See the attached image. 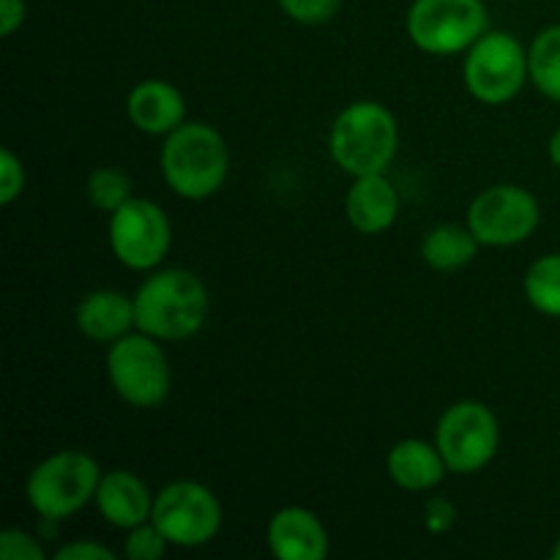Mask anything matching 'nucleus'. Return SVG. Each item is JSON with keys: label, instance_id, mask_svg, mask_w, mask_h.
I'll use <instances>...</instances> for the list:
<instances>
[{"label": "nucleus", "instance_id": "obj_25", "mask_svg": "<svg viewBox=\"0 0 560 560\" xmlns=\"http://www.w3.org/2000/svg\"><path fill=\"white\" fill-rule=\"evenodd\" d=\"M25 191V164L11 148L0 151V206H11Z\"/></svg>", "mask_w": 560, "mask_h": 560}, {"label": "nucleus", "instance_id": "obj_23", "mask_svg": "<svg viewBox=\"0 0 560 560\" xmlns=\"http://www.w3.org/2000/svg\"><path fill=\"white\" fill-rule=\"evenodd\" d=\"M279 9L301 25H326L334 20L342 0H277Z\"/></svg>", "mask_w": 560, "mask_h": 560}, {"label": "nucleus", "instance_id": "obj_28", "mask_svg": "<svg viewBox=\"0 0 560 560\" xmlns=\"http://www.w3.org/2000/svg\"><path fill=\"white\" fill-rule=\"evenodd\" d=\"M27 3L25 0H0V36L9 38L25 25Z\"/></svg>", "mask_w": 560, "mask_h": 560}, {"label": "nucleus", "instance_id": "obj_30", "mask_svg": "<svg viewBox=\"0 0 560 560\" xmlns=\"http://www.w3.org/2000/svg\"><path fill=\"white\" fill-rule=\"evenodd\" d=\"M552 560H560V539H558V545L552 547Z\"/></svg>", "mask_w": 560, "mask_h": 560}, {"label": "nucleus", "instance_id": "obj_22", "mask_svg": "<svg viewBox=\"0 0 560 560\" xmlns=\"http://www.w3.org/2000/svg\"><path fill=\"white\" fill-rule=\"evenodd\" d=\"M167 539H164L162 530L153 525V520L148 523L135 525V528L126 530V539H124V558L129 560H162L167 556Z\"/></svg>", "mask_w": 560, "mask_h": 560}, {"label": "nucleus", "instance_id": "obj_27", "mask_svg": "<svg viewBox=\"0 0 560 560\" xmlns=\"http://www.w3.org/2000/svg\"><path fill=\"white\" fill-rule=\"evenodd\" d=\"M454 523H457V509L448 498L432 495L424 503V525L430 534H446L454 528Z\"/></svg>", "mask_w": 560, "mask_h": 560}, {"label": "nucleus", "instance_id": "obj_7", "mask_svg": "<svg viewBox=\"0 0 560 560\" xmlns=\"http://www.w3.org/2000/svg\"><path fill=\"white\" fill-rule=\"evenodd\" d=\"M435 446L446 459L448 474H479L501 448L498 416L479 399H459L448 405L438 419Z\"/></svg>", "mask_w": 560, "mask_h": 560}, {"label": "nucleus", "instance_id": "obj_3", "mask_svg": "<svg viewBox=\"0 0 560 560\" xmlns=\"http://www.w3.org/2000/svg\"><path fill=\"white\" fill-rule=\"evenodd\" d=\"M399 148V126L392 109L381 102L348 104L328 131V153L342 173L377 175L392 167Z\"/></svg>", "mask_w": 560, "mask_h": 560}, {"label": "nucleus", "instance_id": "obj_11", "mask_svg": "<svg viewBox=\"0 0 560 560\" xmlns=\"http://www.w3.org/2000/svg\"><path fill=\"white\" fill-rule=\"evenodd\" d=\"M173 228L159 202L131 197L109 213V249L131 271H153L167 257Z\"/></svg>", "mask_w": 560, "mask_h": 560}, {"label": "nucleus", "instance_id": "obj_12", "mask_svg": "<svg viewBox=\"0 0 560 560\" xmlns=\"http://www.w3.org/2000/svg\"><path fill=\"white\" fill-rule=\"evenodd\" d=\"M268 550L279 560H323L328 556V530L315 512L284 506L268 520Z\"/></svg>", "mask_w": 560, "mask_h": 560}, {"label": "nucleus", "instance_id": "obj_16", "mask_svg": "<svg viewBox=\"0 0 560 560\" xmlns=\"http://www.w3.org/2000/svg\"><path fill=\"white\" fill-rule=\"evenodd\" d=\"M345 217L361 235H381L397 222L399 195L386 173L359 175L345 197Z\"/></svg>", "mask_w": 560, "mask_h": 560}, {"label": "nucleus", "instance_id": "obj_21", "mask_svg": "<svg viewBox=\"0 0 560 560\" xmlns=\"http://www.w3.org/2000/svg\"><path fill=\"white\" fill-rule=\"evenodd\" d=\"M85 197L96 211L115 213L131 197V178L120 167H98L88 175Z\"/></svg>", "mask_w": 560, "mask_h": 560}, {"label": "nucleus", "instance_id": "obj_2", "mask_svg": "<svg viewBox=\"0 0 560 560\" xmlns=\"http://www.w3.org/2000/svg\"><path fill=\"white\" fill-rule=\"evenodd\" d=\"M164 184L191 202L208 200L224 186L230 173L228 140L202 120H184L164 137L162 156Z\"/></svg>", "mask_w": 560, "mask_h": 560}, {"label": "nucleus", "instance_id": "obj_13", "mask_svg": "<svg viewBox=\"0 0 560 560\" xmlns=\"http://www.w3.org/2000/svg\"><path fill=\"white\" fill-rule=\"evenodd\" d=\"M126 115L142 135L167 137L186 120L184 93L167 80H142L126 96Z\"/></svg>", "mask_w": 560, "mask_h": 560}, {"label": "nucleus", "instance_id": "obj_9", "mask_svg": "<svg viewBox=\"0 0 560 560\" xmlns=\"http://www.w3.org/2000/svg\"><path fill=\"white\" fill-rule=\"evenodd\" d=\"M153 525L173 547H206L219 536L224 512L219 498L206 485L178 479L164 485L153 498Z\"/></svg>", "mask_w": 560, "mask_h": 560}, {"label": "nucleus", "instance_id": "obj_15", "mask_svg": "<svg viewBox=\"0 0 560 560\" xmlns=\"http://www.w3.org/2000/svg\"><path fill=\"white\" fill-rule=\"evenodd\" d=\"M77 331L96 345H113L137 328L135 295L120 290H93L77 304Z\"/></svg>", "mask_w": 560, "mask_h": 560}, {"label": "nucleus", "instance_id": "obj_29", "mask_svg": "<svg viewBox=\"0 0 560 560\" xmlns=\"http://www.w3.org/2000/svg\"><path fill=\"white\" fill-rule=\"evenodd\" d=\"M547 156H550V162L560 170V129L552 131L550 142H547Z\"/></svg>", "mask_w": 560, "mask_h": 560}, {"label": "nucleus", "instance_id": "obj_1", "mask_svg": "<svg viewBox=\"0 0 560 560\" xmlns=\"http://www.w3.org/2000/svg\"><path fill=\"white\" fill-rule=\"evenodd\" d=\"M211 299L197 273L186 268L153 271L135 293L137 331L159 342H184L208 320Z\"/></svg>", "mask_w": 560, "mask_h": 560}, {"label": "nucleus", "instance_id": "obj_17", "mask_svg": "<svg viewBox=\"0 0 560 560\" xmlns=\"http://www.w3.org/2000/svg\"><path fill=\"white\" fill-rule=\"evenodd\" d=\"M386 474L399 490L427 492L435 490L446 479V459L441 457L435 443L419 441V438H405L394 443L386 457Z\"/></svg>", "mask_w": 560, "mask_h": 560}, {"label": "nucleus", "instance_id": "obj_8", "mask_svg": "<svg viewBox=\"0 0 560 560\" xmlns=\"http://www.w3.org/2000/svg\"><path fill=\"white\" fill-rule=\"evenodd\" d=\"M465 88L470 96L490 107H501L517 98L528 74V49L517 36L503 31H487L474 47L465 52L463 66Z\"/></svg>", "mask_w": 560, "mask_h": 560}, {"label": "nucleus", "instance_id": "obj_10", "mask_svg": "<svg viewBox=\"0 0 560 560\" xmlns=\"http://www.w3.org/2000/svg\"><path fill=\"white\" fill-rule=\"evenodd\" d=\"M539 200L520 184H495L468 206L465 224L481 246H517L539 228Z\"/></svg>", "mask_w": 560, "mask_h": 560}, {"label": "nucleus", "instance_id": "obj_18", "mask_svg": "<svg viewBox=\"0 0 560 560\" xmlns=\"http://www.w3.org/2000/svg\"><path fill=\"white\" fill-rule=\"evenodd\" d=\"M479 238L470 233L468 224H438L421 241V257H424L427 266L432 271L452 273L465 268L468 262H474V257L479 255Z\"/></svg>", "mask_w": 560, "mask_h": 560}, {"label": "nucleus", "instance_id": "obj_4", "mask_svg": "<svg viewBox=\"0 0 560 560\" xmlns=\"http://www.w3.org/2000/svg\"><path fill=\"white\" fill-rule=\"evenodd\" d=\"M102 468L80 448H63L44 457L27 474L25 498L44 523H63L96 498Z\"/></svg>", "mask_w": 560, "mask_h": 560}, {"label": "nucleus", "instance_id": "obj_20", "mask_svg": "<svg viewBox=\"0 0 560 560\" xmlns=\"http://www.w3.org/2000/svg\"><path fill=\"white\" fill-rule=\"evenodd\" d=\"M523 288L525 299L536 312L547 317H560V252L530 262Z\"/></svg>", "mask_w": 560, "mask_h": 560}, {"label": "nucleus", "instance_id": "obj_19", "mask_svg": "<svg viewBox=\"0 0 560 560\" xmlns=\"http://www.w3.org/2000/svg\"><path fill=\"white\" fill-rule=\"evenodd\" d=\"M528 74L541 96L560 104V25L536 33L528 47Z\"/></svg>", "mask_w": 560, "mask_h": 560}, {"label": "nucleus", "instance_id": "obj_24", "mask_svg": "<svg viewBox=\"0 0 560 560\" xmlns=\"http://www.w3.org/2000/svg\"><path fill=\"white\" fill-rule=\"evenodd\" d=\"M47 550H44L42 539L22 528H5L0 534V560H44Z\"/></svg>", "mask_w": 560, "mask_h": 560}, {"label": "nucleus", "instance_id": "obj_14", "mask_svg": "<svg viewBox=\"0 0 560 560\" xmlns=\"http://www.w3.org/2000/svg\"><path fill=\"white\" fill-rule=\"evenodd\" d=\"M153 498L156 495H151V490H148V485L140 476L118 468L102 474L93 503H96L104 523H109L118 530H129L151 520Z\"/></svg>", "mask_w": 560, "mask_h": 560}, {"label": "nucleus", "instance_id": "obj_5", "mask_svg": "<svg viewBox=\"0 0 560 560\" xmlns=\"http://www.w3.org/2000/svg\"><path fill=\"white\" fill-rule=\"evenodd\" d=\"M107 377L113 392L126 405L153 410L167 402L173 388V372L159 339L142 331H131L109 345Z\"/></svg>", "mask_w": 560, "mask_h": 560}, {"label": "nucleus", "instance_id": "obj_26", "mask_svg": "<svg viewBox=\"0 0 560 560\" xmlns=\"http://www.w3.org/2000/svg\"><path fill=\"white\" fill-rule=\"evenodd\" d=\"M55 560H115V550L96 539H74L66 541L55 550Z\"/></svg>", "mask_w": 560, "mask_h": 560}, {"label": "nucleus", "instance_id": "obj_6", "mask_svg": "<svg viewBox=\"0 0 560 560\" xmlns=\"http://www.w3.org/2000/svg\"><path fill=\"white\" fill-rule=\"evenodd\" d=\"M487 25L490 20L481 0H413L405 16L410 42L438 58L468 52L485 36Z\"/></svg>", "mask_w": 560, "mask_h": 560}]
</instances>
